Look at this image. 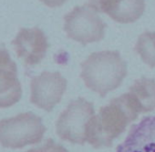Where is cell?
Masks as SVG:
<instances>
[{
  "label": "cell",
  "instance_id": "cell-1",
  "mask_svg": "<svg viewBox=\"0 0 155 152\" xmlns=\"http://www.w3.org/2000/svg\"><path fill=\"white\" fill-rule=\"evenodd\" d=\"M126 76V62L117 51L94 52L81 64V77L85 85L101 97L119 88Z\"/></svg>",
  "mask_w": 155,
  "mask_h": 152
},
{
  "label": "cell",
  "instance_id": "cell-2",
  "mask_svg": "<svg viewBox=\"0 0 155 152\" xmlns=\"http://www.w3.org/2000/svg\"><path fill=\"white\" fill-rule=\"evenodd\" d=\"M137 117L128 105L124 95L114 99L91 119L87 129V142L95 148L110 147L113 140Z\"/></svg>",
  "mask_w": 155,
  "mask_h": 152
},
{
  "label": "cell",
  "instance_id": "cell-3",
  "mask_svg": "<svg viewBox=\"0 0 155 152\" xmlns=\"http://www.w3.org/2000/svg\"><path fill=\"white\" fill-rule=\"evenodd\" d=\"M45 132L42 118L32 112L20 113L0 120V144L4 147L16 149L38 144Z\"/></svg>",
  "mask_w": 155,
  "mask_h": 152
},
{
  "label": "cell",
  "instance_id": "cell-4",
  "mask_svg": "<svg viewBox=\"0 0 155 152\" xmlns=\"http://www.w3.org/2000/svg\"><path fill=\"white\" fill-rule=\"evenodd\" d=\"M94 113L93 104L85 99L71 101L56 123L58 136L72 144L83 145L87 142V129Z\"/></svg>",
  "mask_w": 155,
  "mask_h": 152
},
{
  "label": "cell",
  "instance_id": "cell-5",
  "mask_svg": "<svg viewBox=\"0 0 155 152\" xmlns=\"http://www.w3.org/2000/svg\"><path fill=\"white\" fill-rule=\"evenodd\" d=\"M64 29L69 38L86 45L103 39L106 24L90 5L78 6L65 16Z\"/></svg>",
  "mask_w": 155,
  "mask_h": 152
},
{
  "label": "cell",
  "instance_id": "cell-6",
  "mask_svg": "<svg viewBox=\"0 0 155 152\" xmlns=\"http://www.w3.org/2000/svg\"><path fill=\"white\" fill-rule=\"evenodd\" d=\"M30 101L48 112L58 104L67 89V80L59 72L44 71L30 83Z\"/></svg>",
  "mask_w": 155,
  "mask_h": 152
},
{
  "label": "cell",
  "instance_id": "cell-7",
  "mask_svg": "<svg viewBox=\"0 0 155 152\" xmlns=\"http://www.w3.org/2000/svg\"><path fill=\"white\" fill-rule=\"evenodd\" d=\"M12 43L18 57L27 66L39 64L49 47L46 35L38 27L21 28Z\"/></svg>",
  "mask_w": 155,
  "mask_h": 152
},
{
  "label": "cell",
  "instance_id": "cell-8",
  "mask_svg": "<svg viewBox=\"0 0 155 152\" xmlns=\"http://www.w3.org/2000/svg\"><path fill=\"white\" fill-rule=\"evenodd\" d=\"M22 97V88L18 78V67L5 46L0 42V108H8Z\"/></svg>",
  "mask_w": 155,
  "mask_h": 152
},
{
  "label": "cell",
  "instance_id": "cell-9",
  "mask_svg": "<svg viewBox=\"0 0 155 152\" xmlns=\"http://www.w3.org/2000/svg\"><path fill=\"white\" fill-rule=\"evenodd\" d=\"M89 2L97 12L105 13L122 24L135 22L145 10V0H89Z\"/></svg>",
  "mask_w": 155,
  "mask_h": 152
},
{
  "label": "cell",
  "instance_id": "cell-10",
  "mask_svg": "<svg viewBox=\"0 0 155 152\" xmlns=\"http://www.w3.org/2000/svg\"><path fill=\"white\" fill-rule=\"evenodd\" d=\"M117 152H155V116H150L131 126Z\"/></svg>",
  "mask_w": 155,
  "mask_h": 152
},
{
  "label": "cell",
  "instance_id": "cell-11",
  "mask_svg": "<svg viewBox=\"0 0 155 152\" xmlns=\"http://www.w3.org/2000/svg\"><path fill=\"white\" fill-rule=\"evenodd\" d=\"M133 110L139 115L155 109V81L151 79H137L126 93Z\"/></svg>",
  "mask_w": 155,
  "mask_h": 152
},
{
  "label": "cell",
  "instance_id": "cell-12",
  "mask_svg": "<svg viewBox=\"0 0 155 152\" xmlns=\"http://www.w3.org/2000/svg\"><path fill=\"white\" fill-rule=\"evenodd\" d=\"M135 51L146 65L155 67V31L142 33L137 40Z\"/></svg>",
  "mask_w": 155,
  "mask_h": 152
},
{
  "label": "cell",
  "instance_id": "cell-13",
  "mask_svg": "<svg viewBox=\"0 0 155 152\" xmlns=\"http://www.w3.org/2000/svg\"><path fill=\"white\" fill-rule=\"evenodd\" d=\"M26 152H68V151L60 144H58L53 139L48 138L42 146L33 147Z\"/></svg>",
  "mask_w": 155,
  "mask_h": 152
},
{
  "label": "cell",
  "instance_id": "cell-14",
  "mask_svg": "<svg viewBox=\"0 0 155 152\" xmlns=\"http://www.w3.org/2000/svg\"><path fill=\"white\" fill-rule=\"evenodd\" d=\"M40 1L49 8H58L62 6L67 0H40Z\"/></svg>",
  "mask_w": 155,
  "mask_h": 152
}]
</instances>
